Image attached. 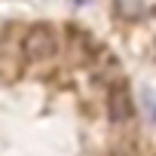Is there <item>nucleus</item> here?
<instances>
[{
	"label": "nucleus",
	"mask_w": 156,
	"mask_h": 156,
	"mask_svg": "<svg viewBox=\"0 0 156 156\" xmlns=\"http://www.w3.org/2000/svg\"><path fill=\"white\" fill-rule=\"evenodd\" d=\"M107 113L113 122H126L135 116V107H132V95L126 86H113L110 95H107Z\"/></svg>",
	"instance_id": "obj_2"
},
{
	"label": "nucleus",
	"mask_w": 156,
	"mask_h": 156,
	"mask_svg": "<svg viewBox=\"0 0 156 156\" xmlns=\"http://www.w3.org/2000/svg\"><path fill=\"white\" fill-rule=\"evenodd\" d=\"M22 52L31 64H40V61H49L55 52H58V34L52 25H31L28 34H25V43H22Z\"/></svg>",
	"instance_id": "obj_1"
}]
</instances>
